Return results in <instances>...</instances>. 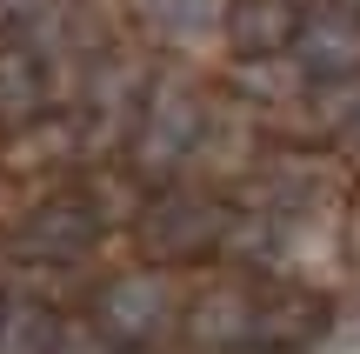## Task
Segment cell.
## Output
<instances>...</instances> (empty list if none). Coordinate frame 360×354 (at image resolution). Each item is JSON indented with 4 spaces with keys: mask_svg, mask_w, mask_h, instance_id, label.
Masks as SVG:
<instances>
[{
    "mask_svg": "<svg viewBox=\"0 0 360 354\" xmlns=\"http://www.w3.org/2000/svg\"><path fill=\"white\" fill-rule=\"evenodd\" d=\"M214 227H220L214 208H200V201H193V208H187V201H174V208H160V221L147 227V234H154L160 248H187V241H207Z\"/></svg>",
    "mask_w": 360,
    "mask_h": 354,
    "instance_id": "obj_7",
    "label": "cell"
},
{
    "mask_svg": "<svg viewBox=\"0 0 360 354\" xmlns=\"http://www.w3.org/2000/svg\"><path fill=\"white\" fill-rule=\"evenodd\" d=\"M167 315H174L167 274H120L101 294V321L114 334H154V328H167Z\"/></svg>",
    "mask_w": 360,
    "mask_h": 354,
    "instance_id": "obj_4",
    "label": "cell"
},
{
    "mask_svg": "<svg viewBox=\"0 0 360 354\" xmlns=\"http://www.w3.org/2000/svg\"><path fill=\"white\" fill-rule=\"evenodd\" d=\"M347 7H354V13H360V0H347Z\"/></svg>",
    "mask_w": 360,
    "mask_h": 354,
    "instance_id": "obj_14",
    "label": "cell"
},
{
    "mask_svg": "<svg viewBox=\"0 0 360 354\" xmlns=\"http://www.w3.org/2000/svg\"><path fill=\"white\" fill-rule=\"evenodd\" d=\"M300 80H307V67L294 53H254L240 67V94H254V101H287V94H300Z\"/></svg>",
    "mask_w": 360,
    "mask_h": 354,
    "instance_id": "obj_6",
    "label": "cell"
},
{
    "mask_svg": "<svg viewBox=\"0 0 360 354\" xmlns=\"http://www.w3.org/2000/svg\"><path fill=\"white\" fill-rule=\"evenodd\" d=\"M200 94L187 87V80H167V87L147 101L141 114V167H174V160H187L193 147H200Z\"/></svg>",
    "mask_w": 360,
    "mask_h": 354,
    "instance_id": "obj_1",
    "label": "cell"
},
{
    "mask_svg": "<svg viewBox=\"0 0 360 354\" xmlns=\"http://www.w3.org/2000/svg\"><path fill=\"white\" fill-rule=\"evenodd\" d=\"M300 27V0H233L227 7V34L233 47L254 61V53H281Z\"/></svg>",
    "mask_w": 360,
    "mask_h": 354,
    "instance_id": "obj_5",
    "label": "cell"
},
{
    "mask_svg": "<svg viewBox=\"0 0 360 354\" xmlns=\"http://www.w3.org/2000/svg\"><path fill=\"white\" fill-rule=\"evenodd\" d=\"M321 354H360V315L334 321V328H327V341H321Z\"/></svg>",
    "mask_w": 360,
    "mask_h": 354,
    "instance_id": "obj_12",
    "label": "cell"
},
{
    "mask_svg": "<svg viewBox=\"0 0 360 354\" xmlns=\"http://www.w3.org/2000/svg\"><path fill=\"white\" fill-rule=\"evenodd\" d=\"M53 0H0V13H7V20H34V13H47Z\"/></svg>",
    "mask_w": 360,
    "mask_h": 354,
    "instance_id": "obj_13",
    "label": "cell"
},
{
    "mask_svg": "<svg viewBox=\"0 0 360 354\" xmlns=\"http://www.w3.org/2000/svg\"><path fill=\"white\" fill-rule=\"evenodd\" d=\"M247 321H254L247 294H207L200 315H193V334L200 341H233V334H247Z\"/></svg>",
    "mask_w": 360,
    "mask_h": 354,
    "instance_id": "obj_8",
    "label": "cell"
},
{
    "mask_svg": "<svg viewBox=\"0 0 360 354\" xmlns=\"http://www.w3.org/2000/svg\"><path fill=\"white\" fill-rule=\"evenodd\" d=\"M0 348H7V354H53V321L20 308V315L0 328Z\"/></svg>",
    "mask_w": 360,
    "mask_h": 354,
    "instance_id": "obj_10",
    "label": "cell"
},
{
    "mask_svg": "<svg viewBox=\"0 0 360 354\" xmlns=\"http://www.w3.org/2000/svg\"><path fill=\"white\" fill-rule=\"evenodd\" d=\"M294 61L307 74H354L360 67V13L354 7H314L294 27Z\"/></svg>",
    "mask_w": 360,
    "mask_h": 354,
    "instance_id": "obj_2",
    "label": "cell"
},
{
    "mask_svg": "<svg viewBox=\"0 0 360 354\" xmlns=\"http://www.w3.org/2000/svg\"><path fill=\"white\" fill-rule=\"evenodd\" d=\"M34 101H40L34 53H0V114H27Z\"/></svg>",
    "mask_w": 360,
    "mask_h": 354,
    "instance_id": "obj_9",
    "label": "cell"
},
{
    "mask_svg": "<svg viewBox=\"0 0 360 354\" xmlns=\"http://www.w3.org/2000/svg\"><path fill=\"white\" fill-rule=\"evenodd\" d=\"M327 120H334L347 141H360V87H334V107H327Z\"/></svg>",
    "mask_w": 360,
    "mask_h": 354,
    "instance_id": "obj_11",
    "label": "cell"
},
{
    "mask_svg": "<svg viewBox=\"0 0 360 354\" xmlns=\"http://www.w3.org/2000/svg\"><path fill=\"white\" fill-rule=\"evenodd\" d=\"M227 7L233 0H134L141 27L167 47H207L227 34Z\"/></svg>",
    "mask_w": 360,
    "mask_h": 354,
    "instance_id": "obj_3",
    "label": "cell"
}]
</instances>
